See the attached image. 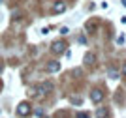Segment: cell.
<instances>
[{
	"label": "cell",
	"mask_w": 126,
	"mask_h": 118,
	"mask_svg": "<svg viewBox=\"0 0 126 118\" xmlns=\"http://www.w3.org/2000/svg\"><path fill=\"white\" fill-rule=\"evenodd\" d=\"M0 2H2V0H0Z\"/></svg>",
	"instance_id": "16"
},
{
	"label": "cell",
	"mask_w": 126,
	"mask_h": 118,
	"mask_svg": "<svg viewBox=\"0 0 126 118\" xmlns=\"http://www.w3.org/2000/svg\"><path fill=\"white\" fill-rule=\"evenodd\" d=\"M122 43H124V36H119L117 38V45H122Z\"/></svg>",
	"instance_id": "10"
},
{
	"label": "cell",
	"mask_w": 126,
	"mask_h": 118,
	"mask_svg": "<svg viewBox=\"0 0 126 118\" xmlns=\"http://www.w3.org/2000/svg\"><path fill=\"white\" fill-rule=\"evenodd\" d=\"M28 96H30V98H34V96H38V94H36V88H30V92H28Z\"/></svg>",
	"instance_id": "11"
},
{
	"label": "cell",
	"mask_w": 126,
	"mask_h": 118,
	"mask_svg": "<svg viewBox=\"0 0 126 118\" xmlns=\"http://www.w3.org/2000/svg\"><path fill=\"white\" fill-rule=\"evenodd\" d=\"M122 6H124V8H126V0H122Z\"/></svg>",
	"instance_id": "15"
},
{
	"label": "cell",
	"mask_w": 126,
	"mask_h": 118,
	"mask_svg": "<svg viewBox=\"0 0 126 118\" xmlns=\"http://www.w3.org/2000/svg\"><path fill=\"white\" fill-rule=\"evenodd\" d=\"M90 99H92L94 103H100L102 99H104V92H102L100 88H94V90L90 92Z\"/></svg>",
	"instance_id": "4"
},
{
	"label": "cell",
	"mask_w": 126,
	"mask_h": 118,
	"mask_svg": "<svg viewBox=\"0 0 126 118\" xmlns=\"http://www.w3.org/2000/svg\"><path fill=\"white\" fill-rule=\"evenodd\" d=\"M2 69H4V66H2V62H0V71H2Z\"/></svg>",
	"instance_id": "14"
},
{
	"label": "cell",
	"mask_w": 126,
	"mask_h": 118,
	"mask_svg": "<svg viewBox=\"0 0 126 118\" xmlns=\"http://www.w3.org/2000/svg\"><path fill=\"white\" fill-rule=\"evenodd\" d=\"M94 60H96V58H94V54H87V56H85V62H87V64H92Z\"/></svg>",
	"instance_id": "8"
},
{
	"label": "cell",
	"mask_w": 126,
	"mask_h": 118,
	"mask_svg": "<svg viewBox=\"0 0 126 118\" xmlns=\"http://www.w3.org/2000/svg\"><path fill=\"white\" fill-rule=\"evenodd\" d=\"M107 116V111L105 109H98V113H96V118H105Z\"/></svg>",
	"instance_id": "7"
},
{
	"label": "cell",
	"mask_w": 126,
	"mask_h": 118,
	"mask_svg": "<svg viewBox=\"0 0 126 118\" xmlns=\"http://www.w3.org/2000/svg\"><path fill=\"white\" fill-rule=\"evenodd\" d=\"M53 90V82H43V84H40V86H38V96H45V94L47 92H51Z\"/></svg>",
	"instance_id": "3"
},
{
	"label": "cell",
	"mask_w": 126,
	"mask_h": 118,
	"mask_svg": "<svg viewBox=\"0 0 126 118\" xmlns=\"http://www.w3.org/2000/svg\"><path fill=\"white\" fill-rule=\"evenodd\" d=\"M30 113H32V109H30V105L26 101L19 103V107H17V114H19V116H28Z\"/></svg>",
	"instance_id": "1"
},
{
	"label": "cell",
	"mask_w": 126,
	"mask_h": 118,
	"mask_svg": "<svg viewBox=\"0 0 126 118\" xmlns=\"http://www.w3.org/2000/svg\"><path fill=\"white\" fill-rule=\"evenodd\" d=\"M64 10H66V6L60 4V2H58V4H55V8H53V11H55V13H62Z\"/></svg>",
	"instance_id": "6"
},
{
	"label": "cell",
	"mask_w": 126,
	"mask_h": 118,
	"mask_svg": "<svg viewBox=\"0 0 126 118\" xmlns=\"http://www.w3.org/2000/svg\"><path fill=\"white\" fill-rule=\"evenodd\" d=\"M60 34H62V36H66V34H70V30L66 28V26H62V28H60Z\"/></svg>",
	"instance_id": "9"
},
{
	"label": "cell",
	"mask_w": 126,
	"mask_h": 118,
	"mask_svg": "<svg viewBox=\"0 0 126 118\" xmlns=\"http://www.w3.org/2000/svg\"><path fill=\"white\" fill-rule=\"evenodd\" d=\"M47 71H49V73H57V71H60V62L51 60V62L47 64Z\"/></svg>",
	"instance_id": "5"
},
{
	"label": "cell",
	"mask_w": 126,
	"mask_h": 118,
	"mask_svg": "<svg viewBox=\"0 0 126 118\" xmlns=\"http://www.w3.org/2000/svg\"><path fill=\"white\" fill-rule=\"evenodd\" d=\"M122 75L126 77V62H124V66H122Z\"/></svg>",
	"instance_id": "13"
},
{
	"label": "cell",
	"mask_w": 126,
	"mask_h": 118,
	"mask_svg": "<svg viewBox=\"0 0 126 118\" xmlns=\"http://www.w3.org/2000/svg\"><path fill=\"white\" fill-rule=\"evenodd\" d=\"M77 118H90V116H89L87 113H79V114H77Z\"/></svg>",
	"instance_id": "12"
},
{
	"label": "cell",
	"mask_w": 126,
	"mask_h": 118,
	"mask_svg": "<svg viewBox=\"0 0 126 118\" xmlns=\"http://www.w3.org/2000/svg\"><path fill=\"white\" fill-rule=\"evenodd\" d=\"M51 51L55 52V54H60V52H64V51H66V43H64V41H60V39H58V41H55V43L51 45Z\"/></svg>",
	"instance_id": "2"
}]
</instances>
